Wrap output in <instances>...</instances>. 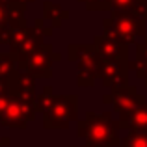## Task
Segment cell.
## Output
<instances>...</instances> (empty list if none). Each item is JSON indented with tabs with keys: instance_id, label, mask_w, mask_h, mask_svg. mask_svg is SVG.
Listing matches in <instances>:
<instances>
[{
	"instance_id": "cell-1",
	"label": "cell",
	"mask_w": 147,
	"mask_h": 147,
	"mask_svg": "<svg viewBox=\"0 0 147 147\" xmlns=\"http://www.w3.org/2000/svg\"><path fill=\"white\" fill-rule=\"evenodd\" d=\"M117 121L110 117V114H88L84 121L78 123V136L86 138L91 147H114L119 144Z\"/></svg>"
},
{
	"instance_id": "cell-2",
	"label": "cell",
	"mask_w": 147,
	"mask_h": 147,
	"mask_svg": "<svg viewBox=\"0 0 147 147\" xmlns=\"http://www.w3.org/2000/svg\"><path fill=\"white\" fill-rule=\"evenodd\" d=\"M144 19L130 11H114L110 19L104 21V34L132 43L138 36H144Z\"/></svg>"
},
{
	"instance_id": "cell-3",
	"label": "cell",
	"mask_w": 147,
	"mask_h": 147,
	"mask_svg": "<svg viewBox=\"0 0 147 147\" xmlns=\"http://www.w3.org/2000/svg\"><path fill=\"white\" fill-rule=\"evenodd\" d=\"M76 119V97L63 95L52 100L49 110L45 112L43 125L47 129H67L71 121Z\"/></svg>"
},
{
	"instance_id": "cell-4",
	"label": "cell",
	"mask_w": 147,
	"mask_h": 147,
	"mask_svg": "<svg viewBox=\"0 0 147 147\" xmlns=\"http://www.w3.org/2000/svg\"><path fill=\"white\" fill-rule=\"evenodd\" d=\"M54 60H58L56 54H52V49L50 45L43 47L41 45L36 52L28 54L24 58H19L17 60V65L21 71H26L30 75H36V76H50V63Z\"/></svg>"
},
{
	"instance_id": "cell-5",
	"label": "cell",
	"mask_w": 147,
	"mask_h": 147,
	"mask_svg": "<svg viewBox=\"0 0 147 147\" xmlns=\"http://www.w3.org/2000/svg\"><path fill=\"white\" fill-rule=\"evenodd\" d=\"M104 100L114 104L115 112L119 114V119L127 117L130 112H134L136 108H140V106L145 104L144 95H140L136 91V88H130V86H123V88L112 90V93L108 95Z\"/></svg>"
},
{
	"instance_id": "cell-6",
	"label": "cell",
	"mask_w": 147,
	"mask_h": 147,
	"mask_svg": "<svg viewBox=\"0 0 147 147\" xmlns=\"http://www.w3.org/2000/svg\"><path fill=\"white\" fill-rule=\"evenodd\" d=\"M32 104L34 102L11 97L6 112H4L2 117H0L2 125L9 127V129H24V127L28 125V121L34 119V114H36V110L32 108Z\"/></svg>"
},
{
	"instance_id": "cell-7",
	"label": "cell",
	"mask_w": 147,
	"mask_h": 147,
	"mask_svg": "<svg viewBox=\"0 0 147 147\" xmlns=\"http://www.w3.org/2000/svg\"><path fill=\"white\" fill-rule=\"evenodd\" d=\"M95 49L100 54L102 60H119V61H127L129 58V43L115 36H110V34H104V36L95 37Z\"/></svg>"
},
{
	"instance_id": "cell-8",
	"label": "cell",
	"mask_w": 147,
	"mask_h": 147,
	"mask_svg": "<svg viewBox=\"0 0 147 147\" xmlns=\"http://www.w3.org/2000/svg\"><path fill=\"white\" fill-rule=\"evenodd\" d=\"M127 61H119V60H104L100 63L99 75L102 76V84L112 90L115 88H123L127 86Z\"/></svg>"
},
{
	"instance_id": "cell-9",
	"label": "cell",
	"mask_w": 147,
	"mask_h": 147,
	"mask_svg": "<svg viewBox=\"0 0 147 147\" xmlns=\"http://www.w3.org/2000/svg\"><path fill=\"white\" fill-rule=\"evenodd\" d=\"M117 127L119 129H129V130H147V104L136 108L127 117L119 119Z\"/></svg>"
},
{
	"instance_id": "cell-10",
	"label": "cell",
	"mask_w": 147,
	"mask_h": 147,
	"mask_svg": "<svg viewBox=\"0 0 147 147\" xmlns=\"http://www.w3.org/2000/svg\"><path fill=\"white\" fill-rule=\"evenodd\" d=\"M121 147H147V130H130L121 140Z\"/></svg>"
},
{
	"instance_id": "cell-11",
	"label": "cell",
	"mask_w": 147,
	"mask_h": 147,
	"mask_svg": "<svg viewBox=\"0 0 147 147\" xmlns=\"http://www.w3.org/2000/svg\"><path fill=\"white\" fill-rule=\"evenodd\" d=\"M15 65H17V60L11 58L9 54H0V76L2 78H9L15 73Z\"/></svg>"
},
{
	"instance_id": "cell-12",
	"label": "cell",
	"mask_w": 147,
	"mask_h": 147,
	"mask_svg": "<svg viewBox=\"0 0 147 147\" xmlns=\"http://www.w3.org/2000/svg\"><path fill=\"white\" fill-rule=\"evenodd\" d=\"M52 91H50V88H47V91H45L43 95H41V97H37V102H36V110L37 112H47L49 110V106L50 104H52Z\"/></svg>"
},
{
	"instance_id": "cell-13",
	"label": "cell",
	"mask_w": 147,
	"mask_h": 147,
	"mask_svg": "<svg viewBox=\"0 0 147 147\" xmlns=\"http://www.w3.org/2000/svg\"><path fill=\"white\" fill-rule=\"evenodd\" d=\"M43 9H45V13H47V19L52 21V26H58V22H60V13H65V11H61L58 6H54V4H45Z\"/></svg>"
},
{
	"instance_id": "cell-14",
	"label": "cell",
	"mask_w": 147,
	"mask_h": 147,
	"mask_svg": "<svg viewBox=\"0 0 147 147\" xmlns=\"http://www.w3.org/2000/svg\"><path fill=\"white\" fill-rule=\"evenodd\" d=\"M136 0H110V7L114 11H130Z\"/></svg>"
},
{
	"instance_id": "cell-15",
	"label": "cell",
	"mask_w": 147,
	"mask_h": 147,
	"mask_svg": "<svg viewBox=\"0 0 147 147\" xmlns=\"http://www.w3.org/2000/svg\"><path fill=\"white\" fill-rule=\"evenodd\" d=\"M9 95H0V117H2V114L6 112V108H7V104H9Z\"/></svg>"
},
{
	"instance_id": "cell-16",
	"label": "cell",
	"mask_w": 147,
	"mask_h": 147,
	"mask_svg": "<svg viewBox=\"0 0 147 147\" xmlns=\"http://www.w3.org/2000/svg\"><path fill=\"white\" fill-rule=\"evenodd\" d=\"M136 56H142V58H147V39H145V43H140L136 47Z\"/></svg>"
},
{
	"instance_id": "cell-17",
	"label": "cell",
	"mask_w": 147,
	"mask_h": 147,
	"mask_svg": "<svg viewBox=\"0 0 147 147\" xmlns=\"http://www.w3.org/2000/svg\"><path fill=\"white\" fill-rule=\"evenodd\" d=\"M0 95H9V86H7V80L0 76Z\"/></svg>"
},
{
	"instance_id": "cell-18",
	"label": "cell",
	"mask_w": 147,
	"mask_h": 147,
	"mask_svg": "<svg viewBox=\"0 0 147 147\" xmlns=\"http://www.w3.org/2000/svg\"><path fill=\"white\" fill-rule=\"evenodd\" d=\"M7 144H9V138H2V140H0V147H4Z\"/></svg>"
},
{
	"instance_id": "cell-19",
	"label": "cell",
	"mask_w": 147,
	"mask_h": 147,
	"mask_svg": "<svg viewBox=\"0 0 147 147\" xmlns=\"http://www.w3.org/2000/svg\"><path fill=\"white\" fill-rule=\"evenodd\" d=\"M73 147H75V145H73ZM84 147H91V145H84Z\"/></svg>"
},
{
	"instance_id": "cell-20",
	"label": "cell",
	"mask_w": 147,
	"mask_h": 147,
	"mask_svg": "<svg viewBox=\"0 0 147 147\" xmlns=\"http://www.w3.org/2000/svg\"><path fill=\"white\" fill-rule=\"evenodd\" d=\"M145 2H147V0H145Z\"/></svg>"
}]
</instances>
